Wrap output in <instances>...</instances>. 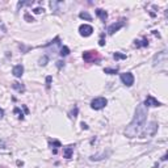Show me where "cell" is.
I'll list each match as a JSON object with an SVG mask.
<instances>
[{
    "mask_svg": "<svg viewBox=\"0 0 168 168\" xmlns=\"http://www.w3.org/2000/svg\"><path fill=\"white\" fill-rule=\"evenodd\" d=\"M146 118H147V109H146V106L143 104H139L137 106V109H135L133 121L129 124V126L125 130V135L127 138H134L138 134H141L142 129L145 127Z\"/></svg>",
    "mask_w": 168,
    "mask_h": 168,
    "instance_id": "obj_1",
    "label": "cell"
},
{
    "mask_svg": "<svg viewBox=\"0 0 168 168\" xmlns=\"http://www.w3.org/2000/svg\"><path fill=\"white\" fill-rule=\"evenodd\" d=\"M108 104V100H106L105 97H97L95 100H92L91 102V108L95 109V110H100L102 108H105V105Z\"/></svg>",
    "mask_w": 168,
    "mask_h": 168,
    "instance_id": "obj_2",
    "label": "cell"
},
{
    "mask_svg": "<svg viewBox=\"0 0 168 168\" xmlns=\"http://www.w3.org/2000/svg\"><path fill=\"white\" fill-rule=\"evenodd\" d=\"M83 59L85 62H99L100 55L97 51H84L83 53Z\"/></svg>",
    "mask_w": 168,
    "mask_h": 168,
    "instance_id": "obj_3",
    "label": "cell"
},
{
    "mask_svg": "<svg viewBox=\"0 0 168 168\" xmlns=\"http://www.w3.org/2000/svg\"><path fill=\"white\" fill-rule=\"evenodd\" d=\"M120 79L125 85H127V87H131V85L134 84V76H133V74H130V72L121 74Z\"/></svg>",
    "mask_w": 168,
    "mask_h": 168,
    "instance_id": "obj_4",
    "label": "cell"
},
{
    "mask_svg": "<svg viewBox=\"0 0 168 168\" xmlns=\"http://www.w3.org/2000/svg\"><path fill=\"white\" fill-rule=\"evenodd\" d=\"M79 33H80V35H83V37H89V35L93 33V28L88 24H83L79 26Z\"/></svg>",
    "mask_w": 168,
    "mask_h": 168,
    "instance_id": "obj_5",
    "label": "cell"
},
{
    "mask_svg": "<svg viewBox=\"0 0 168 168\" xmlns=\"http://www.w3.org/2000/svg\"><path fill=\"white\" fill-rule=\"evenodd\" d=\"M124 25H125V21L124 20H121V21H117V23H114V24H112V25H109L108 26V33L112 35V34H114L116 32H118L121 28H124Z\"/></svg>",
    "mask_w": 168,
    "mask_h": 168,
    "instance_id": "obj_6",
    "label": "cell"
},
{
    "mask_svg": "<svg viewBox=\"0 0 168 168\" xmlns=\"http://www.w3.org/2000/svg\"><path fill=\"white\" fill-rule=\"evenodd\" d=\"M145 106H160L162 104L156 100L155 97H152L151 95H148L147 97H146V100H145V104H143Z\"/></svg>",
    "mask_w": 168,
    "mask_h": 168,
    "instance_id": "obj_7",
    "label": "cell"
},
{
    "mask_svg": "<svg viewBox=\"0 0 168 168\" xmlns=\"http://www.w3.org/2000/svg\"><path fill=\"white\" fill-rule=\"evenodd\" d=\"M150 130L148 131H143L142 133V137H147V135H154L156 133V130H158V125H156V122H151L148 126Z\"/></svg>",
    "mask_w": 168,
    "mask_h": 168,
    "instance_id": "obj_8",
    "label": "cell"
},
{
    "mask_svg": "<svg viewBox=\"0 0 168 168\" xmlns=\"http://www.w3.org/2000/svg\"><path fill=\"white\" fill-rule=\"evenodd\" d=\"M74 147H75V146L70 145V146H67V147H64V148H63V156H64L66 159H71V158H72Z\"/></svg>",
    "mask_w": 168,
    "mask_h": 168,
    "instance_id": "obj_9",
    "label": "cell"
},
{
    "mask_svg": "<svg viewBox=\"0 0 168 168\" xmlns=\"http://www.w3.org/2000/svg\"><path fill=\"white\" fill-rule=\"evenodd\" d=\"M12 74L15 75L16 78H21L23 74H24V66L23 64H17V66H15L13 70H12Z\"/></svg>",
    "mask_w": 168,
    "mask_h": 168,
    "instance_id": "obj_10",
    "label": "cell"
},
{
    "mask_svg": "<svg viewBox=\"0 0 168 168\" xmlns=\"http://www.w3.org/2000/svg\"><path fill=\"white\" fill-rule=\"evenodd\" d=\"M96 15H97L102 21H105L106 19H108V13H106L104 9H100V8H99V9H96Z\"/></svg>",
    "mask_w": 168,
    "mask_h": 168,
    "instance_id": "obj_11",
    "label": "cell"
},
{
    "mask_svg": "<svg viewBox=\"0 0 168 168\" xmlns=\"http://www.w3.org/2000/svg\"><path fill=\"white\" fill-rule=\"evenodd\" d=\"M135 47H146L148 46V41L147 40H142V41H135Z\"/></svg>",
    "mask_w": 168,
    "mask_h": 168,
    "instance_id": "obj_12",
    "label": "cell"
},
{
    "mask_svg": "<svg viewBox=\"0 0 168 168\" xmlns=\"http://www.w3.org/2000/svg\"><path fill=\"white\" fill-rule=\"evenodd\" d=\"M12 88L16 89V91H19V92H24V91H25V87H24V85L20 84V83H17V81H15V83L12 84Z\"/></svg>",
    "mask_w": 168,
    "mask_h": 168,
    "instance_id": "obj_13",
    "label": "cell"
},
{
    "mask_svg": "<svg viewBox=\"0 0 168 168\" xmlns=\"http://www.w3.org/2000/svg\"><path fill=\"white\" fill-rule=\"evenodd\" d=\"M62 57H66V55H69L70 54V49L67 47V46H63L62 49H60V53H59Z\"/></svg>",
    "mask_w": 168,
    "mask_h": 168,
    "instance_id": "obj_14",
    "label": "cell"
},
{
    "mask_svg": "<svg viewBox=\"0 0 168 168\" xmlns=\"http://www.w3.org/2000/svg\"><path fill=\"white\" fill-rule=\"evenodd\" d=\"M79 17H80V19H85V20H88V21L92 20V17H91V15H89L88 12H80Z\"/></svg>",
    "mask_w": 168,
    "mask_h": 168,
    "instance_id": "obj_15",
    "label": "cell"
},
{
    "mask_svg": "<svg viewBox=\"0 0 168 168\" xmlns=\"http://www.w3.org/2000/svg\"><path fill=\"white\" fill-rule=\"evenodd\" d=\"M104 72L105 74H110V75H114L118 72V69H104Z\"/></svg>",
    "mask_w": 168,
    "mask_h": 168,
    "instance_id": "obj_16",
    "label": "cell"
},
{
    "mask_svg": "<svg viewBox=\"0 0 168 168\" xmlns=\"http://www.w3.org/2000/svg\"><path fill=\"white\" fill-rule=\"evenodd\" d=\"M50 146H51V147H53V146H54V151H53V152H57V148H58V147H60V142H58V141H54V142H50Z\"/></svg>",
    "mask_w": 168,
    "mask_h": 168,
    "instance_id": "obj_17",
    "label": "cell"
},
{
    "mask_svg": "<svg viewBox=\"0 0 168 168\" xmlns=\"http://www.w3.org/2000/svg\"><path fill=\"white\" fill-rule=\"evenodd\" d=\"M113 58H114V59H126V55H125V54H121V53H114V54H113Z\"/></svg>",
    "mask_w": 168,
    "mask_h": 168,
    "instance_id": "obj_18",
    "label": "cell"
},
{
    "mask_svg": "<svg viewBox=\"0 0 168 168\" xmlns=\"http://www.w3.org/2000/svg\"><path fill=\"white\" fill-rule=\"evenodd\" d=\"M13 112H15L16 114H19V116H17V117H19L20 120H23V118H24V114L21 113V110H20L19 108H15V110H13Z\"/></svg>",
    "mask_w": 168,
    "mask_h": 168,
    "instance_id": "obj_19",
    "label": "cell"
},
{
    "mask_svg": "<svg viewBox=\"0 0 168 168\" xmlns=\"http://www.w3.org/2000/svg\"><path fill=\"white\" fill-rule=\"evenodd\" d=\"M47 60H49V58L45 55L44 58H41V59H40V64H41V66H46V63H47Z\"/></svg>",
    "mask_w": 168,
    "mask_h": 168,
    "instance_id": "obj_20",
    "label": "cell"
},
{
    "mask_svg": "<svg viewBox=\"0 0 168 168\" xmlns=\"http://www.w3.org/2000/svg\"><path fill=\"white\" fill-rule=\"evenodd\" d=\"M0 30H2L3 33H5V32H7V28H5V25H4V23H3L2 20H0Z\"/></svg>",
    "mask_w": 168,
    "mask_h": 168,
    "instance_id": "obj_21",
    "label": "cell"
},
{
    "mask_svg": "<svg viewBox=\"0 0 168 168\" xmlns=\"http://www.w3.org/2000/svg\"><path fill=\"white\" fill-rule=\"evenodd\" d=\"M24 17H25V20H28V21H29V23H32V21H34V19H33V17H30V16H29V13H25V15H24Z\"/></svg>",
    "mask_w": 168,
    "mask_h": 168,
    "instance_id": "obj_22",
    "label": "cell"
},
{
    "mask_svg": "<svg viewBox=\"0 0 168 168\" xmlns=\"http://www.w3.org/2000/svg\"><path fill=\"white\" fill-rule=\"evenodd\" d=\"M33 12L35 13V15H38V13L44 12V8H35V9H33Z\"/></svg>",
    "mask_w": 168,
    "mask_h": 168,
    "instance_id": "obj_23",
    "label": "cell"
},
{
    "mask_svg": "<svg viewBox=\"0 0 168 168\" xmlns=\"http://www.w3.org/2000/svg\"><path fill=\"white\" fill-rule=\"evenodd\" d=\"M46 83H47V88L50 87V83H51V76H47V79H46Z\"/></svg>",
    "mask_w": 168,
    "mask_h": 168,
    "instance_id": "obj_24",
    "label": "cell"
},
{
    "mask_svg": "<svg viewBox=\"0 0 168 168\" xmlns=\"http://www.w3.org/2000/svg\"><path fill=\"white\" fill-rule=\"evenodd\" d=\"M3 117H4V110H3L2 108H0V120H2Z\"/></svg>",
    "mask_w": 168,
    "mask_h": 168,
    "instance_id": "obj_25",
    "label": "cell"
},
{
    "mask_svg": "<svg viewBox=\"0 0 168 168\" xmlns=\"http://www.w3.org/2000/svg\"><path fill=\"white\" fill-rule=\"evenodd\" d=\"M57 66H58L59 69H60L62 66H64V63H63V62H60V60H59V62H57Z\"/></svg>",
    "mask_w": 168,
    "mask_h": 168,
    "instance_id": "obj_26",
    "label": "cell"
},
{
    "mask_svg": "<svg viewBox=\"0 0 168 168\" xmlns=\"http://www.w3.org/2000/svg\"><path fill=\"white\" fill-rule=\"evenodd\" d=\"M99 45H100V46H104V45H105V41L101 38V40H100V42H99Z\"/></svg>",
    "mask_w": 168,
    "mask_h": 168,
    "instance_id": "obj_27",
    "label": "cell"
},
{
    "mask_svg": "<svg viewBox=\"0 0 168 168\" xmlns=\"http://www.w3.org/2000/svg\"><path fill=\"white\" fill-rule=\"evenodd\" d=\"M81 129H85V130H87V129H88V126H87V124H81Z\"/></svg>",
    "mask_w": 168,
    "mask_h": 168,
    "instance_id": "obj_28",
    "label": "cell"
}]
</instances>
